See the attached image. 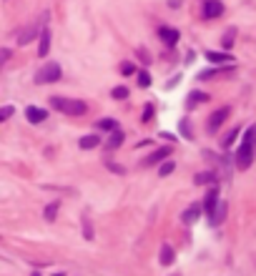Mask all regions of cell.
<instances>
[{
    "mask_svg": "<svg viewBox=\"0 0 256 276\" xmlns=\"http://www.w3.org/2000/svg\"><path fill=\"white\" fill-rule=\"evenodd\" d=\"M221 199H219V186L216 183H211V188H208V194H206V199H204V203H201V208L206 211V216H211L213 214V208H216V203H219Z\"/></svg>",
    "mask_w": 256,
    "mask_h": 276,
    "instance_id": "obj_7",
    "label": "cell"
},
{
    "mask_svg": "<svg viewBox=\"0 0 256 276\" xmlns=\"http://www.w3.org/2000/svg\"><path fill=\"white\" fill-rule=\"evenodd\" d=\"M176 276H179V274H176Z\"/></svg>",
    "mask_w": 256,
    "mask_h": 276,
    "instance_id": "obj_36",
    "label": "cell"
},
{
    "mask_svg": "<svg viewBox=\"0 0 256 276\" xmlns=\"http://www.w3.org/2000/svg\"><path fill=\"white\" fill-rule=\"evenodd\" d=\"M239 131H241V128H233V131H229V133L221 138V148H229V146H233V141L239 138Z\"/></svg>",
    "mask_w": 256,
    "mask_h": 276,
    "instance_id": "obj_23",
    "label": "cell"
},
{
    "mask_svg": "<svg viewBox=\"0 0 256 276\" xmlns=\"http://www.w3.org/2000/svg\"><path fill=\"white\" fill-rule=\"evenodd\" d=\"M78 146L83 148V151H93V148H98V146H101V138H98L96 133H91V136H83V138L78 141Z\"/></svg>",
    "mask_w": 256,
    "mask_h": 276,
    "instance_id": "obj_16",
    "label": "cell"
},
{
    "mask_svg": "<svg viewBox=\"0 0 256 276\" xmlns=\"http://www.w3.org/2000/svg\"><path fill=\"white\" fill-rule=\"evenodd\" d=\"M233 35H236V28H231V30L224 35V43H221V46H224L226 50H229V48H231V43H233Z\"/></svg>",
    "mask_w": 256,
    "mask_h": 276,
    "instance_id": "obj_30",
    "label": "cell"
},
{
    "mask_svg": "<svg viewBox=\"0 0 256 276\" xmlns=\"http://www.w3.org/2000/svg\"><path fill=\"white\" fill-rule=\"evenodd\" d=\"M40 28H43V23H30V25H26L23 28V33H18V46H28L30 40H35L38 35H40Z\"/></svg>",
    "mask_w": 256,
    "mask_h": 276,
    "instance_id": "obj_6",
    "label": "cell"
},
{
    "mask_svg": "<svg viewBox=\"0 0 256 276\" xmlns=\"http://www.w3.org/2000/svg\"><path fill=\"white\" fill-rule=\"evenodd\" d=\"M208 100V93H201V91H191L188 98H186V108H196L199 103H206Z\"/></svg>",
    "mask_w": 256,
    "mask_h": 276,
    "instance_id": "obj_14",
    "label": "cell"
},
{
    "mask_svg": "<svg viewBox=\"0 0 256 276\" xmlns=\"http://www.w3.org/2000/svg\"><path fill=\"white\" fill-rule=\"evenodd\" d=\"M136 78H138V88H148L151 86V75L146 71H136Z\"/></svg>",
    "mask_w": 256,
    "mask_h": 276,
    "instance_id": "obj_24",
    "label": "cell"
},
{
    "mask_svg": "<svg viewBox=\"0 0 256 276\" xmlns=\"http://www.w3.org/2000/svg\"><path fill=\"white\" fill-rule=\"evenodd\" d=\"M233 66H221V68H211V71H201L199 78L201 80H208V78H216V75H224V73H231Z\"/></svg>",
    "mask_w": 256,
    "mask_h": 276,
    "instance_id": "obj_17",
    "label": "cell"
},
{
    "mask_svg": "<svg viewBox=\"0 0 256 276\" xmlns=\"http://www.w3.org/2000/svg\"><path fill=\"white\" fill-rule=\"evenodd\" d=\"M206 60L208 63H233L231 53H219V50H206Z\"/></svg>",
    "mask_w": 256,
    "mask_h": 276,
    "instance_id": "obj_15",
    "label": "cell"
},
{
    "mask_svg": "<svg viewBox=\"0 0 256 276\" xmlns=\"http://www.w3.org/2000/svg\"><path fill=\"white\" fill-rule=\"evenodd\" d=\"M194 183H196V186L216 183V174H213V171H201V174H196V176H194Z\"/></svg>",
    "mask_w": 256,
    "mask_h": 276,
    "instance_id": "obj_19",
    "label": "cell"
},
{
    "mask_svg": "<svg viewBox=\"0 0 256 276\" xmlns=\"http://www.w3.org/2000/svg\"><path fill=\"white\" fill-rule=\"evenodd\" d=\"M48 53H51V28L43 25L40 28V40H38V55L46 58Z\"/></svg>",
    "mask_w": 256,
    "mask_h": 276,
    "instance_id": "obj_9",
    "label": "cell"
},
{
    "mask_svg": "<svg viewBox=\"0 0 256 276\" xmlns=\"http://www.w3.org/2000/svg\"><path fill=\"white\" fill-rule=\"evenodd\" d=\"M15 113V108H13V105H3V108H0V123H5L10 116Z\"/></svg>",
    "mask_w": 256,
    "mask_h": 276,
    "instance_id": "obj_29",
    "label": "cell"
},
{
    "mask_svg": "<svg viewBox=\"0 0 256 276\" xmlns=\"http://www.w3.org/2000/svg\"><path fill=\"white\" fill-rule=\"evenodd\" d=\"M63 75V68H60V63H46V66H40L38 73H35V83L38 86H46V83H55L60 80Z\"/></svg>",
    "mask_w": 256,
    "mask_h": 276,
    "instance_id": "obj_3",
    "label": "cell"
},
{
    "mask_svg": "<svg viewBox=\"0 0 256 276\" xmlns=\"http://www.w3.org/2000/svg\"><path fill=\"white\" fill-rule=\"evenodd\" d=\"M168 5H171V8H179V5H181V0H168Z\"/></svg>",
    "mask_w": 256,
    "mask_h": 276,
    "instance_id": "obj_34",
    "label": "cell"
},
{
    "mask_svg": "<svg viewBox=\"0 0 256 276\" xmlns=\"http://www.w3.org/2000/svg\"><path fill=\"white\" fill-rule=\"evenodd\" d=\"M51 105L55 111L66 113V116H83L85 111H88V103H85V100H80V98H66V96H53Z\"/></svg>",
    "mask_w": 256,
    "mask_h": 276,
    "instance_id": "obj_2",
    "label": "cell"
},
{
    "mask_svg": "<svg viewBox=\"0 0 256 276\" xmlns=\"http://www.w3.org/2000/svg\"><path fill=\"white\" fill-rule=\"evenodd\" d=\"M158 166H161V168H158V176H168V174H174V168H176V163H174V161H171V158L161 161Z\"/></svg>",
    "mask_w": 256,
    "mask_h": 276,
    "instance_id": "obj_22",
    "label": "cell"
},
{
    "mask_svg": "<svg viewBox=\"0 0 256 276\" xmlns=\"http://www.w3.org/2000/svg\"><path fill=\"white\" fill-rule=\"evenodd\" d=\"M174 256H176V253H174V246H171V244H163V246H161V266H171V264H174Z\"/></svg>",
    "mask_w": 256,
    "mask_h": 276,
    "instance_id": "obj_18",
    "label": "cell"
},
{
    "mask_svg": "<svg viewBox=\"0 0 256 276\" xmlns=\"http://www.w3.org/2000/svg\"><path fill=\"white\" fill-rule=\"evenodd\" d=\"M254 153H256V125H249L241 143H239V151H236V168L239 171H246L254 163Z\"/></svg>",
    "mask_w": 256,
    "mask_h": 276,
    "instance_id": "obj_1",
    "label": "cell"
},
{
    "mask_svg": "<svg viewBox=\"0 0 256 276\" xmlns=\"http://www.w3.org/2000/svg\"><path fill=\"white\" fill-rule=\"evenodd\" d=\"M26 118L30 123H43V121L48 118V111L46 108H38V105H28V108H26Z\"/></svg>",
    "mask_w": 256,
    "mask_h": 276,
    "instance_id": "obj_11",
    "label": "cell"
},
{
    "mask_svg": "<svg viewBox=\"0 0 256 276\" xmlns=\"http://www.w3.org/2000/svg\"><path fill=\"white\" fill-rule=\"evenodd\" d=\"M111 96H113L116 100H126V98H128V88H126V86H116V88L111 91Z\"/></svg>",
    "mask_w": 256,
    "mask_h": 276,
    "instance_id": "obj_26",
    "label": "cell"
},
{
    "mask_svg": "<svg viewBox=\"0 0 256 276\" xmlns=\"http://www.w3.org/2000/svg\"><path fill=\"white\" fill-rule=\"evenodd\" d=\"M108 168H111V171H113V174H116V171H118V174H123V168H121L118 163H108Z\"/></svg>",
    "mask_w": 256,
    "mask_h": 276,
    "instance_id": "obj_33",
    "label": "cell"
},
{
    "mask_svg": "<svg viewBox=\"0 0 256 276\" xmlns=\"http://www.w3.org/2000/svg\"><path fill=\"white\" fill-rule=\"evenodd\" d=\"M96 128L98 131H116L118 128V121H113V118H101V121H96Z\"/></svg>",
    "mask_w": 256,
    "mask_h": 276,
    "instance_id": "obj_20",
    "label": "cell"
},
{
    "mask_svg": "<svg viewBox=\"0 0 256 276\" xmlns=\"http://www.w3.org/2000/svg\"><path fill=\"white\" fill-rule=\"evenodd\" d=\"M224 219H226V203H224V201H219V203H216V208H213V214L208 216V224H211V226H221V224H224Z\"/></svg>",
    "mask_w": 256,
    "mask_h": 276,
    "instance_id": "obj_13",
    "label": "cell"
},
{
    "mask_svg": "<svg viewBox=\"0 0 256 276\" xmlns=\"http://www.w3.org/2000/svg\"><path fill=\"white\" fill-rule=\"evenodd\" d=\"M171 151H174V148L171 146H161L158 151H154V153H148L143 161H141V166L143 168H148V166H156V163H161V161H166L168 156H171Z\"/></svg>",
    "mask_w": 256,
    "mask_h": 276,
    "instance_id": "obj_5",
    "label": "cell"
},
{
    "mask_svg": "<svg viewBox=\"0 0 256 276\" xmlns=\"http://www.w3.org/2000/svg\"><path fill=\"white\" fill-rule=\"evenodd\" d=\"M201 214H204V208H201V203L196 201V203H191V206L183 211V214H181V221L191 226V224H196V221H199V216H201Z\"/></svg>",
    "mask_w": 256,
    "mask_h": 276,
    "instance_id": "obj_10",
    "label": "cell"
},
{
    "mask_svg": "<svg viewBox=\"0 0 256 276\" xmlns=\"http://www.w3.org/2000/svg\"><path fill=\"white\" fill-rule=\"evenodd\" d=\"M229 116H231V108H229V105H224V108H219V111H213V113L208 116V121H206V131H208V133H216L221 125L226 123Z\"/></svg>",
    "mask_w": 256,
    "mask_h": 276,
    "instance_id": "obj_4",
    "label": "cell"
},
{
    "mask_svg": "<svg viewBox=\"0 0 256 276\" xmlns=\"http://www.w3.org/2000/svg\"><path fill=\"white\" fill-rule=\"evenodd\" d=\"M123 131L121 128H116V131H111V138H108V146H105V148H111V151H113V148H118L121 143H123Z\"/></svg>",
    "mask_w": 256,
    "mask_h": 276,
    "instance_id": "obj_21",
    "label": "cell"
},
{
    "mask_svg": "<svg viewBox=\"0 0 256 276\" xmlns=\"http://www.w3.org/2000/svg\"><path fill=\"white\" fill-rule=\"evenodd\" d=\"M33 276H40V274H33Z\"/></svg>",
    "mask_w": 256,
    "mask_h": 276,
    "instance_id": "obj_35",
    "label": "cell"
},
{
    "mask_svg": "<svg viewBox=\"0 0 256 276\" xmlns=\"http://www.w3.org/2000/svg\"><path fill=\"white\" fill-rule=\"evenodd\" d=\"M8 58H10V50H0V66H3Z\"/></svg>",
    "mask_w": 256,
    "mask_h": 276,
    "instance_id": "obj_32",
    "label": "cell"
},
{
    "mask_svg": "<svg viewBox=\"0 0 256 276\" xmlns=\"http://www.w3.org/2000/svg\"><path fill=\"white\" fill-rule=\"evenodd\" d=\"M201 13H204V18H206V20L221 18V15H224V3H221V0H206Z\"/></svg>",
    "mask_w": 256,
    "mask_h": 276,
    "instance_id": "obj_8",
    "label": "cell"
},
{
    "mask_svg": "<svg viewBox=\"0 0 256 276\" xmlns=\"http://www.w3.org/2000/svg\"><path fill=\"white\" fill-rule=\"evenodd\" d=\"M158 38L163 40L166 46H176L181 35H179V30H174V28H166V25H161V28H158Z\"/></svg>",
    "mask_w": 256,
    "mask_h": 276,
    "instance_id": "obj_12",
    "label": "cell"
},
{
    "mask_svg": "<svg viewBox=\"0 0 256 276\" xmlns=\"http://www.w3.org/2000/svg\"><path fill=\"white\" fill-rule=\"evenodd\" d=\"M151 116H154V105L148 103V105H146V111H143V123H148V121H151Z\"/></svg>",
    "mask_w": 256,
    "mask_h": 276,
    "instance_id": "obj_31",
    "label": "cell"
},
{
    "mask_svg": "<svg viewBox=\"0 0 256 276\" xmlns=\"http://www.w3.org/2000/svg\"><path fill=\"white\" fill-rule=\"evenodd\" d=\"M55 219H58V203L53 201L46 206V221H55Z\"/></svg>",
    "mask_w": 256,
    "mask_h": 276,
    "instance_id": "obj_25",
    "label": "cell"
},
{
    "mask_svg": "<svg viewBox=\"0 0 256 276\" xmlns=\"http://www.w3.org/2000/svg\"><path fill=\"white\" fill-rule=\"evenodd\" d=\"M136 71H138V68L133 66V63H131V60H126V63H121V73H123V75H133Z\"/></svg>",
    "mask_w": 256,
    "mask_h": 276,
    "instance_id": "obj_27",
    "label": "cell"
},
{
    "mask_svg": "<svg viewBox=\"0 0 256 276\" xmlns=\"http://www.w3.org/2000/svg\"><path fill=\"white\" fill-rule=\"evenodd\" d=\"M179 131H181V136H183V138H191V136H194V133H191V123H188L186 118L179 123Z\"/></svg>",
    "mask_w": 256,
    "mask_h": 276,
    "instance_id": "obj_28",
    "label": "cell"
}]
</instances>
